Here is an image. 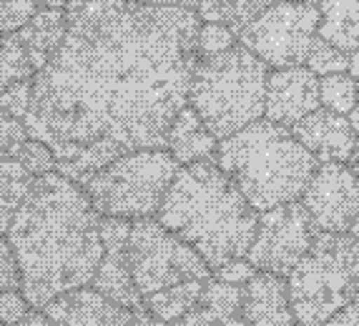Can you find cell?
<instances>
[{
	"instance_id": "obj_45",
	"label": "cell",
	"mask_w": 359,
	"mask_h": 326,
	"mask_svg": "<svg viewBox=\"0 0 359 326\" xmlns=\"http://www.w3.org/2000/svg\"><path fill=\"white\" fill-rule=\"evenodd\" d=\"M0 326H3V324H0Z\"/></svg>"
},
{
	"instance_id": "obj_33",
	"label": "cell",
	"mask_w": 359,
	"mask_h": 326,
	"mask_svg": "<svg viewBox=\"0 0 359 326\" xmlns=\"http://www.w3.org/2000/svg\"><path fill=\"white\" fill-rule=\"evenodd\" d=\"M23 286V276H20L18 259L13 254V246L8 243V238H0V289L11 291Z\"/></svg>"
},
{
	"instance_id": "obj_7",
	"label": "cell",
	"mask_w": 359,
	"mask_h": 326,
	"mask_svg": "<svg viewBox=\"0 0 359 326\" xmlns=\"http://www.w3.org/2000/svg\"><path fill=\"white\" fill-rule=\"evenodd\" d=\"M179 168L168 149H141L118 156L81 186L101 216L146 219L156 216Z\"/></svg>"
},
{
	"instance_id": "obj_32",
	"label": "cell",
	"mask_w": 359,
	"mask_h": 326,
	"mask_svg": "<svg viewBox=\"0 0 359 326\" xmlns=\"http://www.w3.org/2000/svg\"><path fill=\"white\" fill-rule=\"evenodd\" d=\"M30 311V304L20 289L0 291V324L15 326Z\"/></svg>"
},
{
	"instance_id": "obj_24",
	"label": "cell",
	"mask_w": 359,
	"mask_h": 326,
	"mask_svg": "<svg viewBox=\"0 0 359 326\" xmlns=\"http://www.w3.org/2000/svg\"><path fill=\"white\" fill-rule=\"evenodd\" d=\"M359 81L349 71L330 73V76L319 78V101L324 108H330L341 116H349V111L357 103Z\"/></svg>"
},
{
	"instance_id": "obj_20",
	"label": "cell",
	"mask_w": 359,
	"mask_h": 326,
	"mask_svg": "<svg viewBox=\"0 0 359 326\" xmlns=\"http://www.w3.org/2000/svg\"><path fill=\"white\" fill-rule=\"evenodd\" d=\"M206 281H184V284L168 286V289L156 291L144 297V308L161 324H174V321L184 319L186 314H191L194 308L201 301V291H204Z\"/></svg>"
},
{
	"instance_id": "obj_35",
	"label": "cell",
	"mask_w": 359,
	"mask_h": 326,
	"mask_svg": "<svg viewBox=\"0 0 359 326\" xmlns=\"http://www.w3.org/2000/svg\"><path fill=\"white\" fill-rule=\"evenodd\" d=\"M254 273H257V269L246 261V256H241V259H231V261H226V264H222L219 269H214L216 279L229 281V284H239V286H244L246 281L252 279Z\"/></svg>"
},
{
	"instance_id": "obj_29",
	"label": "cell",
	"mask_w": 359,
	"mask_h": 326,
	"mask_svg": "<svg viewBox=\"0 0 359 326\" xmlns=\"http://www.w3.org/2000/svg\"><path fill=\"white\" fill-rule=\"evenodd\" d=\"M28 128L20 118L11 116L6 108H0V161L15 158L25 141H28Z\"/></svg>"
},
{
	"instance_id": "obj_3",
	"label": "cell",
	"mask_w": 359,
	"mask_h": 326,
	"mask_svg": "<svg viewBox=\"0 0 359 326\" xmlns=\"http://www.w3.org/2000/svg\"><path fill=\"white\" fill-rule=\"evenodd\" d=\"M156 219L191 243L214 269L246 256L254 241L259 211L216 158L186 163L176 171Z\"/></svg>"
},
{
	"instance_id": "obj_8",
	"label": "cell",
	"mask_w": 359,
	"mask_h": 326,
	"mask_svg": "<svg viewBox=\"0 0 359 326\" xmlns=\"http://www.w3.org/2000/svg\"><path fill=\"white\" fill-rule=\"evenodd\" d=\"M128 266L141 299L184 281H206L214 273L191 243L168 231L156 216L131 221Z\"/></svg>"
},
{
	"instance_id": "obj_17",
	"label": "cell",
	"mask_w": 359,
	"mask_h": 326,
	"mask_svg": "<svg viewBox=\"0 0 359 326\" xmlns=\"http://www.w3.org/2000/svg\"><path fill=\"white\" fill-rule=\"evenodd\" d=\"M166 149L181 166H186V163L214 158L216 149H219V138L206 128L201 116L191 106H184L168 128Z\"/></svg>"
},
{
	"instance_id": "obj_42",
	"label": "cell",
	"mask_w": 359,
	"mask_h": 326,
	"mask_svg": "<svg viewBox=\"0 0 359 326\" xmlns=\"http://www.w3.org/2000/svg\"><path fill=\"white\" fill-rule=\"evenodd\" d=\"M349 163H352L354 173H357V178H359V136H357V146H354V154H352V158H349Z\"/></svg>"
},
{
	"instance_id": "obj_37",
	"label": "cell",
	"mask_w": 359,
	"mask_h": 326,
	"mask_svg": "<svg viewBox=\"0 0 359 326\" xmlns=\"http://www.w3.org/2000/svg\"><path fill=\"white\" fill-rule=\"evenodd\" d=\"M15 326H58V324H55V321L41 308V311H28L25 319H20Z\"/></svg>"
},
{
	"instance_id": "obj_41",
	"label": "cell",
	"mask_w": 359,
	"mask_h": 326,
	"mask_svg": "<svg viewBox=\"0 0 359 326\" xmlns=\"http://www.w3.org/2000/svg\"><path fill=\"white\" fill-rule=\"evenodd\" d=\"M41 8H68L71 0H36Z\"/></svg>"
},
{
	"instance_id": "obj_34",
	"label": "cell",
	"mask_w": 359,
	"mask_h": 326,
	"mask_svg": "<svg viewBox=\"0 0 359 326\" xmlns=\"http://www.w3.org/2000/svg\"><path fill=\"white\" fill-rule=\"evenodd\" d=\"M166 326H252V324H246L241 316H222V314L204 311V308H194L191 314H186L184 319Z\"/></svg>"
},
{
	"instance_id": "obj_2",
	"label": "cell",
	"mask_w": 359,
	"mask_h": 326,
	"mask_svg": "<svg viewBox=\"0 0 359 326\" xmlns=\"http://www.w3.org/2000/svg\"><path fill=\"white\" fill-rule=\"evenodd\" d=\"M6 236L33 308L88 286L103 259L101 214L83 186L60 171L33 178Z\"/></svg>"
},
{
	"instance_id": "obj_46",
	"label": "cell",
	"mask_w": 359,
	"mask_h": 326,
	"mask_svg": "<svg viewBox=\"0 0 359 326\" xmlns=\"http://www.w3.org/2000/svg\"><path fill=\"white\" fill-rule=\"evenodd\" d=\"M299 326H302V324H299Z\"/></svg>"
},
{
	"instance_id": "obj_9",
	"label": "cell",
	"mask_w": 359,
	"mask_h": 326,
	"mask_svg": "<svg viewBox=\"0 0 359 326\" xmlns=\"http://www.w3.org/2000/svg\"><path fill=\"white\" fill-rule=\"evenodd\" d=\"M319 3L282 0L246 23L239 30V41L269 68L304 65L311 43L319 36Z\"/></svg>"
},
{
	"instance_id": "obj_40",
	"label": "cell",
	"mask_w": 359,
	"mask_h": 326,
	"mask_svg": "<svg viewBox=\"0 0 359 326\" xmlns=\"http://www.w3.org/2000/svg\"><path fill=\"white\" fill-rule=\"evenodd\" d=\"M349 123H352V128L357 130V136H359V93H357V103H354V108L349 111Z\"/></svg>"
},
{
	"instance_id": "obj_38",
	"label": "cell",
	"mask_w": 359,
	"mask_h": 326,
	"mask_svg": "<svg viewBox=\"0 0 359 326\" xmlns=\"http://www.w3.org/2000/svg\"><path fill=\"white\" fill-rule=\"evenodd\" d=\"M138 3H146V6H181V8H198V0H138Z\"/></svg>"
},
{
	"instance_id": "obj_44",
	"label": "cell",
	"mask_w": 359,
	"mask_h": 326,
	"mask_svg": "<svg viewBox=\"0 0 359 326\" xmlns=\"http://www.w3.org/2000/svg\"><path fill=\"white\" fill-rule=\"evenodd\" d=\"M0 291H3V289H0Z\"/></svg>"
},
{
	"instance_id": "obj_14",
	"label": "cell",
	"mask_w": 359,
	"mask_h": 326,
	"mask_svg": "<svg viewBox=\"0 0 359 326\" xmlns=\"http://www.w3.org/2000/svg\"><path fill=\"white\" fill-rule=\"evenodd\" d=\"M43 311L58 326H136L131 308L108 299L90 284L58 294Z\"/></svg>"
},
{
	"instance_id": "obj_31",
	"label": "cell",
	"mask_w": 359,
	"mask_h": 326,
	"mask_svg": "<svg viewBox=\"0 0 359 326\" xmlns=\"http://www.w3.org/2000/svg\"><path fill=\"white\" fill-rule=\"evenodd\" d=\"M30 95H33V78L20 81V83H13L11 88H6L0 93V108H6L11 116L23 121L30 108Z\"/></svg>"
},
{
	"instance_id": "obj_26",
	"label": "cell",
	"mask_w": 359,
	"mask_h": 326,
	"mask_svg": "<svg viewBox=\"0 0 359 326\" xmlns=\"http://www.w3.org/2000/svg\"><path fill=\"white\" fill-rule=\"evenodd\" d=\"M306 68L317 73L319 78L330 76V73H341L349 68V53L317 36L309 48V55H306Z\"/></svg>"
},
{
	"instance_id": "obj_22",
	"label": "cell",
	"mask_w": 359,
	"mask_h": 326,
	"mask_svg": "<svg viewBox=\"0 0 359 326\" xmlns=\"http://www.w3.org/2000/svg\"><path fill=\"white\" fill-rule=\"evenodd\" d=\"M33 176L15 158L0 161V236L8 233L20 203L28 196Z\"/></svg>"
},
{
	"instance_id": "obj_23",
	"label": "cell",
	"mask_w": 359,
	"mask_h": 326,
	"mask_svg": "<svg viewBox=\"0 0 359 326\" xmlns=\"http://www.w3.org/2000/svg\"><path fill=\"white\" fill-rule=\"evenodd\" d=\"M36 65L15 33H0V93L36 76Z\"/></svg>"
},
{
	"instance_id": "obj_43",
	"label": "cell",
	"mask_w": 359,
	"mask_h": 326,
	"mask_svg": "<svg viewBox=\"0 0 359 326\" xmlns=\"http://www.w3.org/2000/svg\"><path fill=\"white\" fill-rule=\"evenodd\" d=\"M349 233L359 238V216H357V219H354V224H352V229H349Z\"/></svg>"
},
{
	"instance_id": "obj_5",
	"label": "cell",
	"mask_w": 359,
	"mask_h": 326,
	"mask_svg": "<svg viewBox=\"0 0 359 326\" xmlns=\"http://www.w3.org/2000/svg\"><path fill=\"white\" fill-rule=\"evenodd\" d=\"M269 65L236 43L211 58H198L189 86V106L219 141L264 118Z\"/></svg>"
},
{
	"instance_id": "obj_6",
	"label": "cell",
	"mask_w": 359,
	"mask_h": 326,
	"mask_svg": "<svg viewBox=\"0 0 359 326\" xmlns=\"http://www.w3.org/2000/svg\"><path fill=\"white\" fill-rule=\"evenodd\" d=\"M287 281L297 324L324 326L359 297V238L317 231Z\"/></svg>"
},
{
	"instance_id": "obj_10",
	"label": "cell",
	"mask_w": 359,
	"mask_h": 326,
	"mask_svg": "<svg viewBox=\"0 0 359 326\" xmlns=\"http://www.w3.org/2000/svg\"><path fill=\"white\" fill-rule=\"evenodd\" d=\"M314 236H317V226L302 198L269 211H259L257 233L246 251V261L257 271L289 276L309 251Z\"/></svg>"
},
{
	"instance_id": "obj_4",
	"label": "cell",
	"mask_w": 359,
	"mask_h": 326,
	"mask_svg": "<svg viewBox=\"0 0 359 326\" xmlns=\"http://www.w3.org/2000/svg\"><path fill=\"white\" fill-rule=\"evenodd\" d=\"M214 158L257 211L299 201L319 166L292 128L269 118L254 121L219 141Z\"/></svg>"
},
{
	"instance_id": "obj_25",
	"label": "cell",
	"mask_w": 359,
	"mask_h": 326,
	"mask_svg": "<svg viewBox=\"0 0 359 326\" xmlns=\"http://www.w3.org/2000/svg\"><path fill=\"white\" fill-rule=\"evenodd\" d=\"M196 308H204V311L222 316H241V286L216 279L211 273V279H206L204 284L201 301H198Z\"/></svg>"
},
{
	"instance_id": "obj_28",
	"label": "cell",
	"mask_w": 359,
	"mask_h": 326,
	"mask_svg": "<svg viewBox=\"0 0 359 326\" xmlns=\"http://www.w3.org/2000/svg\"><path fill=\"white\" fill-rule=\"evenodd\" d=\"M20 166L30 173L33 178L46 176L50 171H58V161H55V154L50 151V146H46L38 138H28V141L20 146L18 156H15Z\"/></svg>"
},
{
	"instance_id": "obj_27",
	"label": "cell",
	"mask_w": 359,
	"mask_h": 326,
	"mask_svg": "<svg viewBox=\"0 0 359 326\" xmlns=\"http://www.w3.org/2000/svg\"><path fill=\"white\" fill-rule=\"evenodd\" d=\"M236 30H231L224 23H204L198 25L196 33V55L198 58H211V55H219L229 48L236 46Z\"/></svg>"
},
{
	"instance_id": "obj_19",
	"label": "cell",
	"mask_w": 359,
	"mask_h": 326,
	"mask_svg": "<svg viewBox=\"0 0 359 326\" xmlns=\"http://www.w3.org/2000/svg\"><path fill=\"white\" fill-rule=\"evenodd\" d=\"M319 36L352 53L359 48V0H319Z\"/></svg>"
},
{
	"instance_id": "obj_12",
	"label": "cell",
	"mask_w": 359,
	"mask_h": 326,
	"mask_svg": "<svg viewBox=\"0 0 359 326\" xmlns=\"http://www.w3.org/2000/svg\"><path fill=\"white\" fill-rule=\"evenodd\" d=\"M128 233H131V219L101 216L103 259L90 286L106 294L108 299L136 311L144 306V299L133 284L131 266H128Z\"/></svg>"
},
{
	"instance_id": "obj_21",
	"label": "cell",
	"mask_w": 359,
	"mask_h": 326,
	"mask_svg": "<svg viewBox=\"0 0 359 326\" xmlns=\"http://www.w3.org/2000/svg\"><path fill=\"white\" fill-rule=\"evenodd\" d=\"M274 3L282 0H198L196 13L204 23H224L239 36V30L246 23H252L259 13ZM302 3H319V0H302Z\"/></svg>"
},
{
	"instance_id": "obj_13",
	"label": "cell",
	"mask_w": 359,
	"mask_h": 326,
	"mask_svg": "<svg viewBox=\"0 0 359 326\" xmlns=\"http://www.w3.org/2000/svg\"><path fill=\"white\" fill-rule=\"evenodd\" d=\"M319 78L306 65H289L274 68L266 78V98H264V118L292 128L304 116L317 111Z\"/></svg>"
},
{
	"instance_id": "obj_1",
	"label": "cell",
	"mask_w": 359,
	"mask_h": 326,
	"mask_svg": "<svg viewBox=\"0 0 359 326\" xmlns=\"http://www.w3.org/2000/svg\"><path fill=\"white\" fill-rule=\"evenodd\" d=\"M66 38L33 76L30 138L83 184L118 156L166 149L189 106L201 18L194 8L138 0H71Z\"/></svg>"
},
{
	"instance_id": "obj_18",
	"label": "cell",
	"mask_w": 359,
	"mask_h": 326,
	"mask_svg": "<svg viewBox=\"0 0 359 326\" xmlns=\"http://www.w3.org/2000/svg\"><path fill=\"white\" fill-rule=\"evenodd\" d=\"M66 8H38L36 15L15 33L18 41L23 43V48L28 50L36 71H41L43 65L53 58V53L66 38Z\"/></svg>"
},
{
	"instance_id": "obj_30",
	"label": "cell",
	"mask_w": 359,
	"mask_h": 326,
	"mask_svg": "<svg viewBox=\"0 0 359 326\" xmlns=\"http://www.w3.org/2000/svg\"><path fill=\"white\" fill-rule=\"evenodd\" d=\"M38 8L36 0H0V33H18Z\"/></svg>"
},
{
	"instance_id": "obj_36",
	"label": "cell",
	"mask_w": 359,
	"mask_h": 326,
	"mask_svg": "<svg viewBox=\"0 0 359 326\" xmlns=\"http://www.w3.org/2000/svg\"><path fill=\"white\" fill-rule=\"evenodd\" d=\"M324 326H359V297L352 304H347L341 311H337Z\"/></svg>"
},
{
	"instance_id": "obj_15",
	"label": "cell",
	"mask_w": 359,
	"mask_h": 326,
	"mask_svg": "<svg viewBox=\"0 0 359 326\" xmlns=\"http://www.w3.org/2000/svg\"><path fill=\"white\" fill-rule=\"evenodd\" d=\"M292 133L319 163H324V161L347 163L354 154V146H357V130L352 128L347 116L324 106L304 116L299 123H294Z\"/></svg>"
},
{
	"instance_id": "obj_39",
	"label": "cell",
	"mask_w": 359,
	"mask_h": 326,
	"mask_svg": "<svg viewBox=\"0 0 359 326\" xmlns=\"http://www.w3.org/2000/svg\"><path fill=\"white\" fill-rule=\"evenodd\" d=\"M347 71L352 73V76L359 81V48L349 53V68H347Z\"/></svg>"
},
{
	"instance_id": "obj_11",
	"label": "cell",
	"mask_w": 359,
	"mask_h": 326,
	"mask_svg": "<svg viewBox=\"0 0 359 326\" xmlns=\"http://www.w3.org/2000/svg\"><path fill=\"white\" fill-rule=\"evenodd\" d=\"M317 231L347 233L359 216V178L341 161H324L302 193Z\"/></svg>"
},
{
	"instance_id": "obj_16",
	"label": "cell",
	"mask_w": 359,
	"mask_h": 326,
	"mask_svg": "<svg viewBox=\"0 0 359 326\" xmlns=\"http://www.w3.org/2000/svg\"><path fill=\"white\" fill-rule=\"evenodd\" d=\"M241 319L252 326H294L287 276L257 271L241 286Z\"/></svg>"
}]
</instances>
